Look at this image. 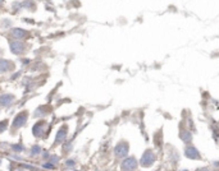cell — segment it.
Returning <instances> with one entry per match:
<instances>
[{"instance_id": "cell-5", "label": "cell", "mask_w": 219, "mask_h": 171, "mask_svg": "<svg viewBox=\"0 0 219 171\" xmlns=\"http://www.w3.org/2000/svg\"><path fill=\"white\" fill-rule=\"evenodd\" d=\"M137 166H138V162L133 156L124 157L122 164H120V169L122 170H135V169H137Z\"/></svg>"}, {"instance_id": "cell-3", "label": "cell", "mask_w": 219, "mask_h": 171, "mask_svg": "<svg viewBox=\"0 0 219 171\" xmlns=\"http://www.w3.org/2000/svg\"><path fill=\"white\" fill-rule=\"evenodd\" d=\"M9 49L14 55H21L25 52L26 45L22 40H12L9 42Z\"/></svg>"}, {"instance_id": "cell-6", "label": "cell", "mask_w": 219, "mask_h": 171, "mask_svg": "<svg viewBox=\"0 0 219 171\" xmlns=\"http://www.w3.org/2000/svg\"><path fill=\"white\" fill-rule=\"evenodd\" d=\"M185 155L187 158H190V160H200L201 156H200V152L196 149V147H194L192 144H188V146H186L185 148Z\"/></svg>"}, {"instance_id": "cell-14", "label": "cell", "mask_w": 219, "mask_h": 171, "mask_svg": "<svg viewBox=\"0 0 219 171\" xmlns=\"http://www.w3.org/2000/svg\"><path fill=\"white\" fill-rule=\"evenodd\" d=\"M29 153H31V156H37L41 153V148L40 146H37V144H35V146L31 147V149H29Z\"/></svg>"}, {"instance_id": "cell-15", "label": "cell", "mask_w": 219, "mask_h": 171, "mask_svg": "<svg viewBox=\"0 0 219 171\" xmlns=\"http://www.w3.org/2000/svg\"><path fill=\"white\" fill-rule=\"evenodd\" d=\"M7 128H8V120H3V121H0V133H3Z\"/></svg>"}, {"instance_id": "cell-8", "label": "cell", "mask_w": 219, "mask_h": 171, "mask_svg": "<svg viewBox=\"0 0 219 171\" xmlns=\"http://www.w3.org/2000/svg\"><path fill=\"white\" fill-rule=\"evenodd\" d=\"M16 100V96L12 93H3L0 95V106L1 107H9L13 104V101Z\"/></svg>"}, {"instance_id": "cell-19", "label": "cell", "mask_w": 219, "mask_h": 171, "mask_svg": "<svg viewBox=\"0 0 219 171\" xmlns=\"http://www.w3.org/2000/svg\"><path fill=\"white\" fill-rule=\"evenodd\" d=\"M75 165H76V162L73 160H67L66 161V166L67 167H75Z\"/></svg>"}, {"instance_id": "cell-7", "label": "cell", "mask_w": 219, "mask_h": 171, "mask_svg": "<svg viewBox=\"0 0 219 171\" xmlns=\"http://www.w3.org/2000/svg\"><path fill=\"white\" fill-rule=\"evenodd\" d=\"M9 36L13 37L14 40H23V38H26L28 36V31H26V29L23 28H12L10 32H9Z\"/></svg>"}, {"instance_id": "cell-10", "label": "cell", "mask_w": 219, "mask_h": 171, "mask_svg": "<svg viewBox=\"0 0 219 171\" xmlns=\"http://www.w3.org/2000/svg\"><path fill=\"white\" fill-rule=\"evenodd\" d=\"M67 134H68V126L67 125H63L59 128L58 133H57V137H55V144H59V143H63L67 138Z\"/></svg>"}, {"instance_id": "cell-2", "label": "cell", "mask_w": 219, "mask_h": 171, "mask_svg": "<svg viewBox=\"0 0 219 171\" xmlns=\"http://www.w3.org/2000/svg\"><path fill=\"white\" fill-rule=\"evenodd\" d=\"M128 151H129L128 142L120 140L114 148V156L117 158H124V157H127V155H128Z\"/></svg>"}, {"instance_id": "cell-18", "label": "cell", "mask_w": 219, "mask_h": 171, "mask_svg": "<svg viewBox=\"0 0 219 171\" xmlns=\"http://www.w3.org/2000/svg\"><path fill=\"white\" fill-rule=\"evenodd\" d=\"M42 167L44 169H54L55 166H54V164H51V162L49 161V162H45V164L42 165Z\"/></svg>"}, {"instance_id": "cell-9", "label": "cell", "mask_w": 219, "mask_h": 171, "mask_svg": "<svg viewBox=\"0 0 219 171\" xmlns=\"http://www.w3.org/2000/svg\"><path fill=\"white\" fill-rule=\"evenodd\" d=\"M16 68V64L10 60H7V59H0V73H7L10 72V70H14Z\"/></svg>"}, {"instance_id": "cell-17", "label": "cell", "mask_w": 219, "mask_h": 171, "mask_svg": "<svg viewBox=\"0 0 219 171\" xmlns=\"http://www.w3.org/2000/svg\"><path fill=\"white\" fill-rule=\"evenodd\" d=\"M49 161L51 162V164H54V165H55V164H57V162L59 161V157H58L57 155H53V156L50 155V157H49Z\"/></svg>"}, {"instance_id": "cell-16", "label": "cell", "mask_w": 219, "mask_h": 171, "mask_svg": "<svg viewBox=\"0 0 219 171\" xmlns=\"http://www.w3.org/2000/svg\"><path fill=\"white\" fill-rule=\"evenodd\" d=\"M12 149L16 151V152H21V151H23V146L22 144H13V146H12Z\"/></svg>"}, {"instance_id": "cell-11", "label": "cell", "mask_w": 219, "mask_h": 171, "mask_svg": "<svg viewBox=\"0 0 219 171\" xmlns=\"http://www.w3.org/2000/svg\"><path fill=\"white\" fill-rule=\"evenodd\" d=\"M45 125H46V123L44 121V120H41V121H37V123L34 125V128H32V134H34L35 137H41V135L44 134V129H45Z\"/></svg>"}, {"instance_id": "cell-13", "label": "cell", "mask_w": 219, "mask_h": 171, "mask_svg": "<svg viewBox=\"0 0 219 171\" xmlns=\"http://www.w3.org/2000/svg\"><path fill=\"white\" fill-rule=\"evenodd\" d=\"M48 107L46 106H40V107H37V110L35 111V116H44V115L48 114Z\"/></svg>"}, {"instance_id": "cell-20", "label": "cell", "mask_w": 219, "mask_h": 171, "mask_svg": "<svg viewBox=\"0 0 219 171\" xmlns=\"http://www.w3.org/2000/svg\"><path fill=\"white\" fill-rule=\"evenodd\" d=\"M42 157H44V158H49V157H50V155H49V153H48V152H44V155H42Z\"/></svg>"}, {"instance_id": "cell-4", "label": "cell", "mask_w": 219, "mask_h": 171, "mask_svg": "<svg viewBox=\"0 0 219 171\" xmlns=\"http://www.w3.org/2000/svg\"><path fill=\"white\" fill-rule=\"evenodd\" d=\"M27 119H28V111H22V113H19L16 117H14L13 124H12V128L18 129V128L25 126V124L27 123Z\"/></svg>"}, {"instance_id": "cell-12", "label": "cell", "mask_w": 219, "mask_h": 171, "mask_svg": "<svg viewBox=\"0 0 219 171\" xmlns=\"http://www.w3.org/2000/svg\"><path fill=\"white\" fill-rule=\"evenodd\" d=\"M179 138H181L185 143H190L192 140V134H191L190 130H181V133H179Z\"/></svg>"}, {"instance_id": "cell-21", "label": "cell", "mask_w": 219, "mask_h": 171, "mask_svg": "<svg viewBox=\"0 0 219 171\" xmlns=\"http://www.w3.org/2000/svg\"><path fill=\"white\" fill-rule=\"evenodd\" d=\"M0 165H1V160H0Z\"/></svg>"}, {"instance_id": "cell-1", "label": "cell", "mask_w": 219, "mask_h": 171, "mask_svg": "<svg viewBox=\"0 0 219 171\" xmlns=\"http://www.w3.org/2000/svg\"><path fill=\"white\" fill-rule=\"evenodd\" d=\"M155 160H156V156H155V153H154L153 149H146V151L144 152L141 160H140V165L142 167H150L154 165Z\"/></svg>"}]
</instances>
